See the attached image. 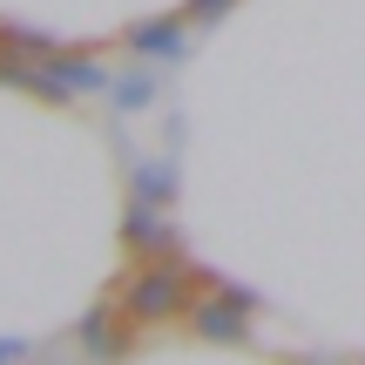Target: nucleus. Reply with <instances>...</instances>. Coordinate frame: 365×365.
Wrapping results in <instances>:
<instances>
[]
</instances>
